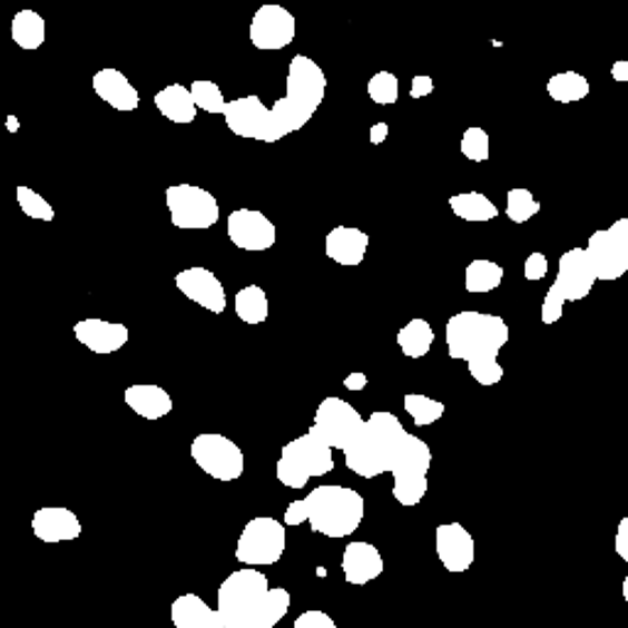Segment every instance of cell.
Instances as JSON below:
<instances>
[{
	"label": "cell",
	"mask_w": 628,
	"mask_h": 628,
	"mask_svg": "<svg viewBox=\"0 0 628 628\" xmlns=\"http://www.w3.org/2000/svg\"><path fill=\"white\" fill-rule=\"evenodd\" d=\"M189 91H192V99H195L197 108H202V111L224 116L228 101L224 99L222 89L216 87L214 81H209V79H197V81H192Z\"/></svg>",
	"instance_id": "cell-34"
},
{
	"label": "cell",
	"mask_w": 628,
	"mask_h": 628,
	"mask_svg": "<svg viewBox=\"0 0 628 628\" xmlns=\"http://www.w3.org/2000/svg\"><path fill=\"white\" fill-rule=\"evenodd\" d=\"M624 599H626V604H628V577L624 579Z\"/></svg>",
	"instance_id": "cell-46"
},
{
	"label": "cell",
	"mask_w": 628,
	"mask_h": 628,
	"mask_svg": "<svg viewBox=\"0 0 628 628\" xmlns=\"http://www.w3.org/2000/svg\"><path fill=\"white\" fill-rule=\"evenodd\" d=\"M224 120L228 130L238 138H251L261 143H275L271 128V108L258 96H244V99L228 101Z\"/></svg>",
	"instance_id": "cell-15"
},
{
	"label": "cell",
	"mask_w": 628,
	"mask_h": 628,
	"mask_svg": "<svg viewBox=\"0 0 628 628\" xmlns=\"http://www.w3.org/2000/svg\"><path fill=\"white\" fill-rule=\"evenodd\" d=\"M10 35H13V42L22 47V50H40L47 38L45 18L40 13H35V10H20V13L13 18Z\"/></svg>",
	"instance_id": "cell-29"
},
{
	"label": "cell",
	"mask_w": 628,
	"mask_h": 628,
	"mask_svg": "<svg viewBox=\"0 0 628 628\" xmlns=\"http://www.w3.org/2000/svg\"><path fill=\"white\" fill-rule=\"evenodd\" d=\"M228 238L241 251H268L275 246V224L256 209H234L228 216Z\"/></svg>",
	"instance_id": "cell-16"
},
{
	"label": "cell",
	"mask_w": 628,
	"mask_h": 628,
	"mask_svg": "<svg viewBox=\"0 0 628 628\" xmlns=\"http://www.w3.org/2000/svg\"><path fill=\"white\" fill-rule=\"evenodd\" d=\"M403 422L393 413H373L354 444L344 452L346 469L361 479L381 477L393 471L408 440Z\"/></svg>",
	"instance_id": "cell-5"
},
{
	"label": "cell",
	"mask_w": 628,
	"mask_h": 628,
	"mask_svg": "<svg viewBox=\"0 0 628 628\" xmlns=\"http://www.w3.org/2000/svg\"><path fill=\"white\" fill-rule=\"evenodd\" d=\"M342 570L349 585L364 587L383 575V558L379 548H373L371 542L359 540L352 542V546H346L342 555Z\"/></svg>",
	"instance_id": "cell-20"
},
{
	"label": "cell",
	"mask_w": 628,
	"mask_h": 628,
	"mask_svg": "<svg viewBox=\"0 0 628 628\" xmlns=\"http://www.w3.org/2000/svg\"><path fill=\"white\" fill-rule=\"evenodd\" d=\"M126 405L145 420H160L173 413V398L160 385L153 383H138L130 385L124 393Z\"/></svg>",
	"instance_id": "cell-24"
},
{
	"label": "cell",
	"mask_w": 628,
	"mask_h": 628,
	"mask_svg": "<svg viewBox=\"0 0 628 628\" xmlns=\"http://www.w3.org/2000/svg\"><path fill=\"white\" fill-rule=\"evenodd\" d=\"M285 546L287 536L283 523H277L275 518L268 516L251 518L236 542V560L248 567L275 565L283 558Z\"/></svg>",
	"instance_id": "cell-10"
},
{
	"label": "cell",
	"mask_w": 628,
	"mask_h": 628,
	"mask_svg": "<svg viewBox=\"0 0 628 628\" xmlns=\"http://www.w3.org/2000/svg\"><path fill=\"white\" fill-rule=\"evenodd\" d=\"M327 258L340 265H361L369 251V236L354 226H334L327 234Z\"/></svg>",
	"instance_id": "cell-23"
},
{
	"label": "cell",
	"mask_w": 628,
	"mask_h": 628,
	"mask_svg": "<svg viewBox=\"0 0 628 628\" xmlns=\"http://www.w3.org/2000/svg\"><path fill=\"white\" fill-rule=\"evenodd\" d=\"M293 628H336V624L330 614H324L320 609H310L297 616Z\"/></svg>",
	"instance_id": "cell-39"
},
{
	"label": "cell",
	"mask_w": 628,
	"mask_h": 628,
	"mask_svg": "<svg viewBox=\"0 0 628 628\" xmlns=\"http://www.w3.org/2000/svg\"><path fill=\"white\" fill-rule=\"evenodd\" d=\"M170 616L175 628H224L222 616L197 595H183L173 601Z\"/></svg>",
	"instance_id": "cell-25"
},
{
	"label": "cell",
	"mask_w": 628,
	"mask_h": 628,
	"mask_svg": "<svg viewBox=\"0 0 628 628\" xmlns=\"http://www.w3.org/2000/svg\"><path fill=\"white\" fill-rule=\"evenodd\" d=\"M389 130H391L389 124H376V126L371 128V138H369V140H371L373 145H381L385 138H389Z\"/></svg>",
	"instance_id": "cell-45"
},
{
	"label": "cell",
	"mask_w": 628,
	"mask_h": 628,
	"mask_svg": "<svg viewBox=\"0 0 628 628\" xmlns=\"http://www.w3.org/2000/svg\"><path fill=\"white\" fill-rule=\"evenodd\" d=\"M462 155L471 163H487L491 155V138L484 128L471 126L462 136Z\"/></svg>",
	"instance_id": "cell-38"
},
{
	"label": "cell",
	"mask_w": 628,
	"mask_h": 628,
	"mask_svg": "<svg viewBox=\"0 0 628 628\" xmlns=\"http://www.w3.org/2000/svg\"><path fill=\"white\" fill-rule=\"evenodd\" d=\"M224 628H273L290 611L285 589H271L268 577L261 570H236L219 587L216 604Z\"/></svg>",
	"instance_id": "cell-2"
},
{
	"label": "cell",
	"mask_w": 628,
	"mask_h": 628,
	"mask_svg": "<svg viewBox=\"0 0 628 628\" xmlns=\"http://www.w3.org/2000/svg\"><path fill=\"white\" fill-rule=\"evenodd\" d=\"M403 405H405V413H410V418H413L418 428H425V425H432V422H438L447 410L444 403L432 401V398L422 395V393H408L403 398Z\"/></svg>",
	"instance_id": "cell-33"
},
{
	"label": "cell",
	"mask_w": 628,
	"mask_h": 628,
	"mask_svg": "<svg viewBox=\"0 0 628 628\" xmlns=\"http://www.w3.org/2000/svg\"><path fill=\"white\" fill-rule=\"evenodd\" d=\"M175 285L187 300L197 302V305L207 312L222 314L226 310V290L219 277H216L209 268L195 265V268L179 271L175 275Z\"/></svg>",
	"instance_id": "cell-17"
},
{
	"label": "cell",
	"mask_w": 628,
	"mask_h": 628,
	"mask_svg": "<svg viewBox=\"0 0 628 628\" xmlns=\"http://www.w3.org/2000/svg\"><path fill=\"white\" fill-rule=\"evenodd\" d=\"M614 548H616V552H619V558H621L624 562H628V516L621 518L619 528H616Z\"/></svg>",
	"instance_id": "cell-41"
},
{
	"label": "cell",
	"mask_w": 628,
	"mask_h": 628,
	"mask_svg": "<svg viewBox=\"0 0 628 628\" xmlns=\"http://www.w3.org/2000/svg\"><path fill=\"white\" fill-rule=\"evenodd\" d=\"M189 454L202 471L219 481H236L244 474L246 459L241 447L219 432H202L192 440Z\"/></svg>",
	"instance_id": "cell-11"
},
{
	"label": "cell",
	"mask_w": 628,
	"mask_h": 628,
	"mask_svg": "<svg viewBox=\"0 0 628 628\" xmlns=\"http://www.w3.org/2000/svg\"><path fill=\"white\" fill-rule=\"evenodd\" d=\"M434 546L447 572H467L474 562V538L462 523H442L434 533Z\"/></svg>",
	"instance_id": "cell-18"
},
{
	"label": "cell",
	"mask_w": 628,
	"mask_h": 628,
	"mask_svg": "<svg viewBox=\"0 0 628 628\" xmlns=\"http://www.w3.org/2000/svg\"><path fill=\"white\" fill-rule=\"evenodd\" d=\"M155 108L173 124H192L197 118V104L192 99V91L185 84H170L163 91L155 94Z\"/></svg>",
	"instance_id": "cell-26"
},
{
	"label": "cell",
	"mask_w": 628,
	"mask_h": 628,
	"mask_svg": "<svg viewBox=\"0 0 628 628\" xmlns=\"http://www.w3.org/2000/svg\"><path fill=\"white\" fill-rule=\"evenodd\" d=\"M16 197H18L22 214L30 216V219H38V222H52L55 219V207L45 197H40L35 189L22 185V187H18Z\"/></svg>",
	"instance_id": "cell-37"
},
{
	"label": "cell",
	"mask_w": 628,
	"mask_h": 628,
	"mask_svg": "<svg viewBox=\"0 0 628 628\" xmlns=\"http://www.w3.org/2000/svg\"><path fill=\"white\" fill-rule=\"evenodd\" d=\"M548 94L558 104L582 101L589 96V79L579 75V71H560V75L550 77Z\"/></svg>",
	"instance_id": "cell-32"
},
{
	"label": "cell",
	"mask_w": 628,
	"mask_h": 628,
	"mask_svg": "<svg viewBox=\"0 0 628 628\" xmlns=\"http://www.w3.org/2000/svg\"><path fill=\"white\" fill-rule=\"evenodd\" d=\"M364 425L366 420L359 415L354 405H349L342 398H324L317 413H314V425L310 430L320 434L332 450L346 452L361 434V430H364Z\"/></svg>",
	"instance_id": "cell-13"
},
{
	"label": "cell",
	"mask_w": 628,
	"mask_h": 628,
	"mask_svg": "<svg viewBox=\"0 0 628 628\" xmlns=\"http://www.w3.org/2000/svg\"><path fill=\"white\" fill-rule=\"evenodd\" d=\"M366 503L359 491L349 487H317L305 499L293 501L285 511V526L310 523L314 533L346 538L364 521Z\"/></svg>",
	"instance_id": "cell-3"
},
{
	"label": "cell",
	"mask_w": 628,
	"mask_h": 628,
	"mask_svg": "<svg viewBox=\"0 0 628 628\" xmlns=\"http://www.w3.org/2000/svg\"><path fill=\"white\" fill-rule=\"evenodd\" d=\"M503 283V268L493 261H471L464 271V287L471 295H484Z\"/></svg>",
	"instance_id": "cell-28"
},
{
	"label": "cell",
	"mask_w": 628,
	"mask_h": 628,
	"mask_svg": "<svg viewBox=\"0 0 628 628\" xmlns=\"http://www.w3.org/2000/svg\"><path fill=\"white\" fill-rule=\"evenodd\" d=\"M434 344V332L430 327V322L425 320H413L408 322L405 327L398 332V346L408 359H422Z\"/></svg>",
	"instance_id": "cell-31"
},
{
	"label": "cell",
	"mask_w": 628,
	"mask_h": 628,
	"mask_svg": "<svg viewBox=\"0 0 628 628\" xmlns=\"http://www.w3.org/2000/svg\"><path fill=\"white\" fill-rule=\"evenodd\" d=\"M432 452L425 440L408 434L405 447L393 467V497L401 506H418L428 493Z\"/></svg>",
	"instance_id": "cell-8"
},
{
	"label": "cell",
	"mask_w": 628,
	"mask_h": 628,
	"mask_svg": "<svg viewBox=\"0 0 628 628\" xmlns=\"http://www.w3.org/2000/svg\"><path fill=\"white\" fill-rule=\"evenodd\" d=\"M32 533L42 542H67L81 536V523L75 511L62 509V506H47V509L35 511Z\"/></svg>",
	"instance_id": "cell-21"
},
{
	"label": "cell",
	"mask_w": 628,
	"mask_h": 628,
	"mask_svg": "<svg viewBox=\"0 0 628 628\" xmlns=\"http://www.w3.org/2000/svg\"><path fill=\"white\" fill-rule=\"evenodd\" d=\"M77 342L84 344L94 354H116L130 340V332L126 324L106 322V320H81L75 324Z\"/></svg>",
	"instance_id": "cell-19"
},
{
	"label": "cell",
	"mask_w": 628,
	"mask_h": 628,
	"mask_svg": "<svg viewBox=\"0 0 628 628\" xmlns=\"http://www.w3.org/2000/svg\"><path fill=\"white\" fill-rule=\"evenodd\" d=\"M295 16L283 6H261L251 20V45L256 50H285L295 40Z\"/></svg>",
	"instance_id": "cell-14"
},
{
	"label": "cell",
	"mask_w": 628,
	"mask_h": 628,
	"mask_svg": "<svg viewBox=\"0 0 628 628\" xmlns=\"http://www.w3.org/2000/svg\"><path fill=\"white\" fill-rule=\"evenodd\" d=\"M611 77H614V81H619V84L628 81V62H626V59H616V62L611 65Z\"/></svg>",
	"instance_id": "cell-44"
},
{
	"label": "cell",
	"mask_w": 628,
	"mask_h": 628,
	"mask_svg": "<svg viewBox=\"0 0 628 628\" xmlns=\"http://www.w3.org/2000/svg\"><path fill=\"white\" fill-rule=\"evenodd\" d=\"M369 96L373 104L379 106H391L401 96V81L393 75V71H379L369 79Z\"/></svg>",
	"instance_id": "cell-36"
},
{
	"label": "cell",
	"mask_w": 628,
	"mask_h": 628,
	"mask_svg": "<svg viewBox=\"0 0 628 628\" xmlns=\"http://www.w3.org/2000/svg\"><path fill=\"white\" fill-rule=\"evenodd\" d=\"M540 212V202L533 197V192L516 187L509 192V207H506V214L513 224H526L533 219V216Z\"/></svg>",
	"instance_id": "cell-35"
},
{
	"label": "cell",
	"mask_w": 628,
	"mask_h": 628,
	"mask_svg": "<svg viewBox=\"0 0 628 628\" xmlns=\"http://www.w3.org/2000/svg\"><path fill=\"white\" fill-rule=\"evenodd\" d=\"M450 359L467 361L471 379L479 385H497L503 381L499 352L509 344L511 330L499 314L459 312L444 327Z\"/></svg>",
	"instance_id": "cell-1"
},
{
	"label": "cell",
	"mask_w": 628,
	"mask_h": 628,
	"mask_svg": "<svg viewBox=\"0 0 628 628\" xmlns=\"http://www.w3.org/2000/svg\"><path fill=\"white\" fill-rule=\"evenodd\" d=\"M452 212L464 222H493L499 216V207L481 192H464V195L450 197Z\"/></svg>",
	"instance_id": "cell-27"
},
{
	"label": "cell",
	"mask_w": 628,
	"mask_h": 628,
	"mask_svg": "<svg viewBox=\"0 0 628 628\" xmlns=\"http://www.w3.org/2000/svg\"><path fill=\"white\" fill-rule=\"evenodd\" d=\"M167 209H170L173 224L183 232H204L219 222V202L209 189L197 185H173L165 192Z\"/></svg>",
	"instance_id": "cell-9"
},
{
	"label": "cell",
	"mask_w": 628,
	"mask_h": 628,
	"mask_svg": "<svg viewBox=\"0 0 628 628\" xmlns=\"http://www.w3.org/2000/svg\"><path fill=\"white\" fill-rule=\"evenodd\" d=\"M94 91L99 99H104L108 106L116 108V111H136L140 106L138 89L126 79L124 71H118L114 67H106L101 71H96L94 79Z\"/></svg>",
	"instance_id": "cell-22"
},
{
	"label": "cell",
	"mask_w": 628,
	"mask_h": 628,
	"mask_svg": "<svg viewBox=\"0 0 628 628\" xmlns=\"http://www.w3.org/2000/svg\"><path fill=\"white\" fill-rule=\"evenodd\" d=\"M268 295L261 285H246L236 293V314L246 324H263L268 320Z\"/></svg>",
	"instance_id": "cell-30"
},
{
	"label": "cell",
	"mask_w": 628,
	"mask_h": 628,
	"mask_svg": "<svg viewBox=\"0 0 628 628\" xmlns=\"http://www.w3.org/2000/svg\"><path fill=\"white\" fill-rule=\"evenodd\" d=\"M366 383H369V379L364 376V373H352V376L344 379V385L349 391H364Z\"/></svg>",
	"instance_id": "cell-43"
},
{
	"label": "cell",
	"mask_w": 628,
	"mask_h": 628,
	"mask_svg": "<svg viewBox=\"0 0 628 628\" xmlns=\"http://www.w3.org/2000/svg\"><path fill=\"white\" fill-rule=\"evenodd\" d=\"M526 281H542V277L548 275V258L542 256V253H530V256L526 258Z\"/></svg>",
	"instance_id": "cell-40"
},
{
	"label": "cell",
	"mask_w": 628,
	"mask_h": 628,
	"mask_svg": "<svg viewBox=\"0 0 628 628\" xmlns=\"http://www.w3.org/2000/svg\"><path fill=\"white\" fill-rule=\"evenodd\" d=\"M334 471V450L312 430L302 438L287 442L275 464V477L287 489H305L312 477H324Z\"/></svg>",
	"instance_id": "cell-6"
},
{
	"label": "cell",
	"mask_w": 628,
	"mask_h": 628,
	"mask_svg": "<svg viewBox=\"0 0 628 628\" xmlns=\"http://www.w3.org/2000/svg\"><path fill=\"white\" fill-rule=\"evenodd\" d=\"M327 94V77L322 67L307 55H295L287 67L285 96L271 106V128L273 140H283L290 133L302 130Z\"/></svg>",
	"instance_id": "cell-4"
},
{
	"label": "cell",
	"mask_w": 628,
	"mask_h": 628,
	"mask_svg": "<svg viewBox=\"0 0 628 628\" xmlns=\"http://www.w3.org/2000/svg\"><path fill=\"white\" fill-rule=\"evenodd\" d=\"M585 251L597 281H619L628 273V219H616L609 228L591 234Z\"/></svg>",
	"instance_id": "cell-12"
},
{
	"label": "cell",
	"mask_w": 628,
	"mask_h": 628,
	"mask_svg": "<svg viewBox=\"0 0 628 628\" xmlns=\"http://www.w3.org/2000/svg\"><path fill=\"white\" fill-rule=\"evenodd\" d=\"M595 283H597V273L591 268L585 248H570L567 253H562L558 265V277H555L546 300H542V312H540L542 324L560 322L565 302L585 300L591 293Z\"/></svg>",
	"instance_id": "cell-7"
},
{
	"label": "cell",
	"mask_w": 628,
	"mask_h": 628,
	"mask_svg": "<svg viewBox=\"0 0 628 628\" xmlns=\"http://www.w3.org/2000/svg\"><path fill=\"white\" fill-rule=\"evenodd\" d=\"M434 91V84L430 77L420 75L413 79V87H410V99H422V96H430Z\"/></svg>",
	"instance_id": "cell-42"
}]
</instances>
